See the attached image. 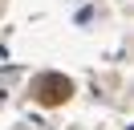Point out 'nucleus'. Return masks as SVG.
Masks as SVG:
<instances>
[{
  "mask_svg": "<svg viewBox=\"0 0 134 130\" xmlns=\"http://www.w3.org/2000/svg\"><path fill=\"white\" fill-rule=\"evenodd\" d=\"M69 94H73V81L65 73H41L33 81V98L41 106H61V102H69Z\"/></svg>",
  "mask_w": 134,
  "mask_h": 130,
  "instance_id": "obj_1",
  "label": "nucleus"
}]
</instances>
